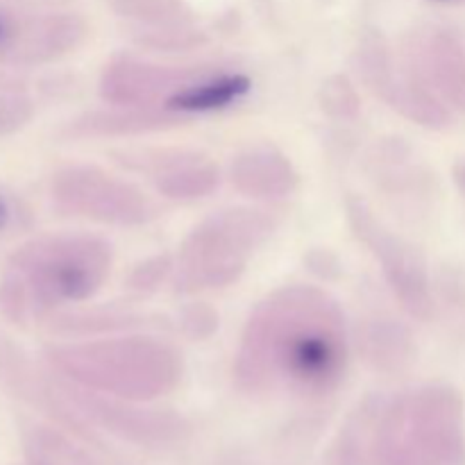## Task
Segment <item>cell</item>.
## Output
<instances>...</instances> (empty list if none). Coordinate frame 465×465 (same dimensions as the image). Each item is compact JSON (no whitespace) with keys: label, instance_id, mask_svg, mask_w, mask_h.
Wrapping results in <instances>:
<instances>
[{"label":"cell","instance_id":"cell-1","mask_svg":"<svg viewBox=\"0 0 465 465\" xmlns=\"http://www.w3.org/2000/svg\"><path fill=\"white\" fill-rule=\"evenodd\" d=\"M350 339L339 300L313 284H286L250 312L234 357L248 393L322 398L343 384Z\"/></svg>","mask_w":465,"mask_h":465},{"label":"cell","instance_id":"cell-2","mask_svg":"<svg viewBox=\"0 0 465 465\" xmlns=\"http://www.w3.org/2000/svg\"><path fill=\"white\" fill-rule=\"evenodd\" d=\"M114 248L95 234H45L14 250L0 272V312L14 325L89 302L112 275Z\"/></svg>","mask_w":465,"mask_h":465},{"label":"cell","instance_id":"cell-3","mask_svg":"<svg viewBox=\"0 0 465 465\" xmlns=\"http://www.w3.org/2000/svg\"><path fill=\"white\" fill-rule=\"evenodd\" d=\"M44 363L71 384L130 402L163 398L184 375L182 350L153 334L54 343L44 348Z\"/></svg>","mask_w":465,"mask_h":465},{"label":"cell","instance_id":"cell-4","mask_svg":"<svg viewBox=\"0 0 465 465\" xmlns=\"http://www.w3.org/2000/svg\"><path fill=\"white\" fill-rule=\"evenodd\" d=\"M275 230L277 221L263 209L227 207L209 213L177 250L175 293L195 295L236 284Z\"/></svg>","mask_w":465,"mask_h":465},{"label":"cell","instance_id":"cell-5","mask_svg":"<svg viewBox=\"0 0 465 465\" xmlns=\"http://www.w3.org/2000/svg\"><path fill=\"white\" fill-rule=\"evenodd\" d=\"M381 450L400 465H448L463 452V404L450 386L402 393L381 422Z\"/></svg>","mask_w":465,"mask_h":465},{"label":"cell","instance_id":"cell-6","mask_svg":"<svg viewBox=\"0 0 465 465\" xmlns=\"http://www.w3.org/2000/svg\"><path fill=\"white\" fill-rule=\"evenodd\" d=\"M50 200L62 216L98 225L139 227L159 216V207L139 184L91 163L59 168L50 180Z\"/></svg>","mask_w":465,"mask_h":465},{"label":"cell","instance_id":"cell-7","mask_svg":"<svg viewBox=\"0 0 465 465\" xmlns=\"http://www.w3.org/2000/svg\"><path fill=\"white\" fill-rule=\"evenodd\" d=\"M352 66L366 89L407 121L427 130H445L452 123V109L425 84L402 53L395 57L381 32H361Z\"/></svg>","mask_w":465,"mask_h":465},{"label":"cell","instance_id":"cell-8","mask_svg":"<svg viewBox=\"0 0 465 465\" xmlns=\"http://www.w3.org/2000/svg\"><path fill=\"white\" fill-rule=\"evenodd\" d=\"M345 218L354 239L366 245L368 252L380 263L381 275L400 307L411 318L430 321L434 313V295L420 250L384 225L361 195H345Z\"/></svg>","mask_w":465,"mask_h":465},{"label":"cell","instance_id":"cell-9","mask_svg":"<svg viewBox=\"0 0 465 465\" xmlns=\"http://www.w3.org/2000/svg\"><path fill=\"white\" fill-rule=\"evenodd\" d=\"M89 23L75 12H18L0 7V66L36 68L75 53Z\"/></svg>","mask_w":465,"mask_h":465},{"label":"cell","instance_id":"cell-10","mask_svg":"<svg viewBox=\"0 0 465 465\" xmlns=\"http://www.w3.org/2000/svg\"><path fill=\"white\" fill-rule=\"evenodd\" d=\"M207 64L195 66H163L132 53H116L104 62L98 80V95L112 107L159 109L193 80Z\"/></svg>","mask_w":465,"mask_h":465},{"label":"cell","instance_id":"cell-11","mask_svg":"<svg viewBox=\"0 0 465 465\" xmlns=\"http://www.w3.org/2000/svg\"><path fill=\"white\" fill-rule=\"evenodd\" d=\"M121 166L148 173L154 191L175 203L209 198L221 184V171L195 150H123L114 153Z\"/></svg>","mask_w":465,"mask_h":465},{"label":"cell","instance_id":"cell-12","mask_svg":"<svg viewBox=\"0 0 465 465\" xmlns=\"http://www.w3.org/2000/svg\"><path fill=\"white\" fill-rule=\"evenodd\" d=\"M402 54L450 109L465 114V50L457 35L443 27L416 30L404 36Z\"/></svg>","mask_w":465,"mask_h":465},{"label":"cell","instance_id":"cell-13","mask_svg":"<svg viewBox=\"0 0 465 465\" xmlns=\"http://www.w3.org/2000/svg\"><path fill=\"white\" fill-rule=\"evenodd\" d=\"M252 91V77L243 71L207 64L191 82L163 103L162 112L193 123L195 116L225 112L236 107Z\"/></svg>","mask_w":465,"mask_h":465},{"label":"cell","instance_id":"cell-14","mask_svg":"<svg viewBox=\"0 0 465 465\" xmlns=\"http://www.w3.org/2000/svg\"><path fill=\"white\" fill-rule=\"evenodd\" d=\"M230 184L245 198L275 203L295 193L300 173L277 145L254 143L232 159Z\"/></svg>","mask_w":465,"mask_h":465},{"label":"cell","instance_id":"cell-15","mask_svg":"<svg viewBox=\"0 0 465 465\" xmlns=\"http://www.w3.org/2000/svg\"><path fill=\"white\" fill-rule=\"evenodd\" d=\"M189 125L182 118L171 116L159 109H139V107H112L86 112L73 118L64 127V136L68 139H114V136H139L153 134V132L175 130V127Z\"/></svg>","mask_w":465,"mask_h":465},{"label":"cell","instance_id":"cell-16","mask_svg":"<svg viewBox=\"0 0 465 465\" xmlns=\"http://www.w3.org/2000/svg\"><path fill=\"white\" fill-rule=\"evenodd\" d=\"M359 352L372 368L384 372L402 371L413 361L411 331L391 316H372L359 325Z\"/></svg>","mask_w":465,"mask_h":465},{"label":"cell","instance_id":"cell-17","mask_svg":"<svg viewBox=\"0 0 465 465\" xmlns=\"http://www.w3.org/2000/svg\"><path fill=\"white\" fill-rule=\"evenodd\" d=\"M114 14L139 25V30L189 25L191 12L184 0H107Z\"/></svg>","mask_w":465,"mask_h":465},{"label":"cell","instance_id":"cell-18","mask_svg":"<svg viewBox=\"0 0 465 465\" xmlns=\"http://www.w3.org/2000/svg\"><path fill=\"white\" fill-rule=\"evenodd\" d=\"M150 318L132 312H91V313H71L59 316L53 321L54 331L66 336H98L116 334V331H132L148 325Z\"/></svg>","mask_w":465,"mask_h":465},{"label":"cell","instance_id":"cell-19","mask_svg":"<svg viewBox=\"0 0 465 465\" xmlns=\"http://www.w3.org/2000/svg\"><path fill=\"white\" fill-rule=\"evenodd\" d=\"M318 104L334 121H354L361 114V98L345 75H330L322 82Z\"/></svg>","mask_w":465,"mask_h":465},{"label":"cell","instance_id":"cell-20","mask_svg":"<svg viewBox=\"0 0 465 465\" xmlns=\"http://www.w3.org/2000/svg\"><path fill=\"white\" fill-rule=\"evenodd\" d=\"M207 41V35L193 23L189 25L163 27V30H139L136 32V44L154 50H191L198 48Z\"/></svg>","mask_w":465,"mask_h":465},{"label":"cell","instance_id":"cell-21","mask_svg":"<svg viewBox=\"0 0 465 465\" xmlns=\"http://www.w3.org/2000/svg\"><path fill=\"white\" fill-rule=\"evenodd\" d=\"M175 271V259L171 254H154L136 263L134 271L127 277V286L136 293H154Z\"/></svg>","mask_w":465,"mask_h":465},{"label":"cell","instance_id":"cell-22","mask_svg":"<svg viewBox=\"0 0 465 465\" xmlns=\"http://www.w3.org/2000/svg\"><path fill=\"white\" fill-rule=\"evenodd\" d=\"M35 116V100L21 91H0V139L21 132Z\"/></svg>","mask_w":465,"mask_h":465},{"label":"cell","instance_id":"cell-23","mask_svg":"<svg viewBox=\"0 0 465 465\" xmlns=\"http://www.w3.org/2000/svg\"><path fill=\"white\" fill-rule=\"evenodd\" d=\"M32 221L35 216L25 200L12 189L0 186V239H9V236L30 230Z\"/></svg>","mask_w":465,"mask_h":465},{"label":"cell","instance_id":"cell-24","mask_svg":"<svg viewBox=\"0 0 465 465\" xmlns=\"http://www.w3.org/2000/svg\"><path fill=\"white\" fill-rule=\"evenodd\" d=\"M180 330L191 341H207L218 331V312L204 302H193L180 312Z\"/></svg>","mask_w":465,"mask_h":465},{"label":"cell","instance_id":"cell-25","mask_svg":"<svg viewBox=\"0 0 465 465\" xmlns=\"http://www.w3.org/2000/svg\"><path fill=\"white\" fill-rule=\"evenodd\" d=\"M454 182H457L459 191L465 195V159L463 162H459L457 166H454Z\"/></svg>","mask_w":465,"mask_h":465},{"label":"cell","instance_id":"cell-26","mask_svg":"<svg viewBox=\"0 0 465 465\" xmlns=\"http://www.w3.org/2000/svg\"><path fill=\"white\" fill-rule=\"evenodd\" d=\"M431 3H440V5H465V0H431Z\"/></svg>","mask_w":465,"mask_h":465}]
</instances>
